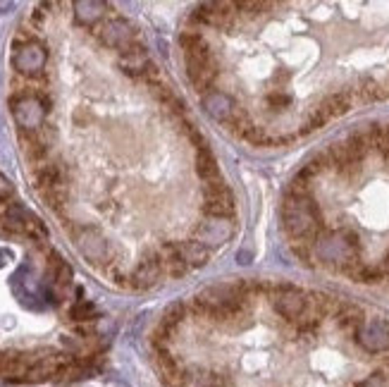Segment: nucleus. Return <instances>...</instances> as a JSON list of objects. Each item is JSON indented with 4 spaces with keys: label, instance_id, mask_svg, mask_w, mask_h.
Wrapping results in <instances>:
<instances>
[{
    "label": "nucleus",
    "instance_id": "nucleus-1",
    "mask_svg": "<svg viewBox=\"0 0 389 387\" xmlns=\"http://www.w3.org/2000/svg\"><path fill=\"white\" fill-rule=\"evenodd\" d=\"M318 5L203 3L180 31L201 108L256 148L289 146L351 113L389 101V15Z\"/></svg>",
    "mask_w": 389,
    "mask_h": 387
},
{
    "label": "nucleus",
    "instance_id": "nucleus-2",
    "mask_svg": "<svg viewBox=\"0 0 389 387\" xmlns=\"http://www.w3.org/2000/svg\"><path fill=\"white\" fill-rule=\"evenodd\" d=\"M148 347L168 387H389V318L280 280L189 294L165 308Z\"/></svg>",
    "mask_w": 389,
    "mask_h": 387
}]
</instances>
